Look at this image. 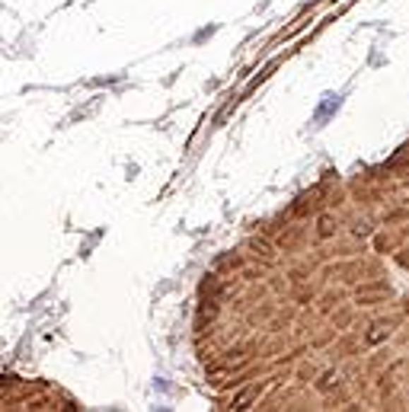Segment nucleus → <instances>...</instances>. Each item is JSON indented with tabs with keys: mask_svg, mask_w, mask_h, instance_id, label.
<instances>
[{
	"mask_svg": "<svg viewBox=\"0 0 409 412\" xmlns=\"http://www.w3.org/2000/svg\"><path fill=\"white\" fill-rule=\"evenodd\" d=\"M336 106H339V96H326V102H323V109H320V112H316V122H323V119H326V115L333 112Z\"/></svg>",
	"mask_w": 409,
	"mask_h": 412,
	"instance_id": "nucleus-1",
	"label": "nucleus"
}]
</instances>
